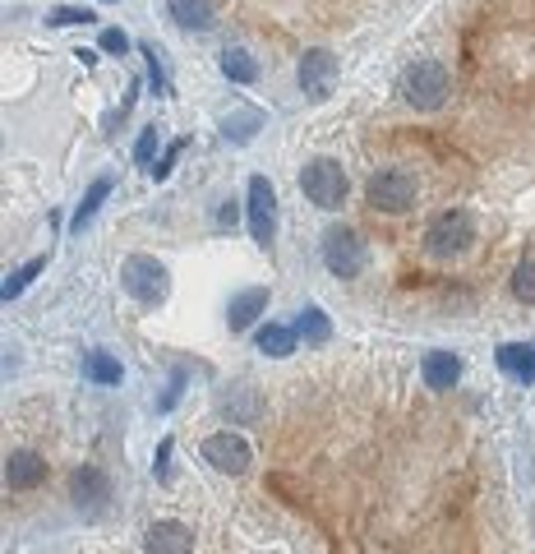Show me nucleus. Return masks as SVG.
<instances>
[{
  "label": "nucleus",
  "mask_w": 535,
  "mask_h": 554,
  "mask_svg": "<svg viewBox=\"0 0 535 554\" xmlns=\"http://www.w3.org/2000/svg\"><path fill=\"white\" fill-rule=\"evenodd\" d=\"M300 194L323 213H337L346 204V194H351V176H346L337 157H310L300 167Z\"/></svg>",
  "instance_id": "obj_1"
},
{
  "label": "nucleus",
  "mask_w": 535,
  "mask_h": 554,
  "mask_svg": "<svg viewBox=\"0 0 535 554\" xmlns=\"http://www.w3.org/2000/svg\"><path fill=\"white\" fill-rule=\"evenodd\" d=\"M397 88H402L406 107L439 111L452 93V74H448V65H439V61H416V65H406L402 70V84Z\"/></svg>",
  "instance_id": "obj_2"
},
{
  "label": "nucleus",
  "mask_w": 535,
  "mask_h": 554,
  "mask_svg": "<svg viewBox=\"0 0 535 554\" xmlns=\"http://www.w3.org/2000/svg\"><path fill=\"white\" fill-rule=\"evenodd\" d=\"M471 245H476V217L466 208H443L425 227V254H434V259H457Z\"/></svg>",
  "instance_id": "obj_3"
},
{
  "label": "nucleus",
  "mask_w": 535,
  "mask_h": 554,
  "mask_svg": "<svg viewBox=\"0 0 535 554\" xmlns=\"http://www.w3.org/2000/svg\"><path fill=\"white\" fill-rule=\"evenodd\" d=\"M120 287L130 291L139 305H162L171 296V273L162 259H153V254H130L125 264H120Z\"/></svg>",
  "instance_id": "obj_4"
},
{
  "label": "nucleus",
  "mask_w": 535,
  "mask_h": 554,
  "mask_svg": "<svg viewBox=\"0 0 535 554\" xmlns=\"http://www.w3.org/2000/svg\"><path fill=\"white\" fill-rule=\"evenodd\" d=\"M365 199H369V208H374V213H393L397 217V213H411V208H416L420 185H416V176H411V171L383 167V171H374V176H369Z\"/></svg>",
  "instance_id": "obj_5"
},
{
  "label": "nucleus",
  "mask_w": 535,
  "mask_h": 554,
  "mask_svg": "<svg viewBox=\"0 0 535 554\" xmlns=\"http://www.w3.org/2000/svg\"><path fill=\"white\" fill-rule=\"evenodd\" d=\"M245 217H250V236L259 250H273L277 236V190L268 176H250L245 185Z\"/></svg>",
  "instance_id": "obj_6"
},
{
  "label": "nucleus",
  "mask_w": 535,
  "mask_h": 554,
  "mask_svg": "<svg viewBox=\"0 0 535 554\" xmlns=\"http://www.w3.org/2000/svg\"><path fill=\"white\" fill-rule=\"evenodd\" d=\"M365 241H360L351 227H328L323 231V268L333 277H342V282H351V277L365 273Z\"/></svg>",
  "instance_id": "obj_7"
},
{
  "label": "nucleus",
  "mask_w": 535,
  "mask_h": 554,
  "mask_svg": "<svg viewBox=\"0 0 535 554\" xmlns=\"http://www.w3.org/2000/svg\"><path fill=\"white\" fill-rule=\"evenodd\" d=\"M199 453H203V462H208L213 471H222V476H245L250 462H254L250 439H245V434H231V430L208 434Z\"/></svg>",
  "instance_id": "obj_8"
},
{
  "label": "nucleus",
  "mask_w": 535,
  "mask_h": 554,
  "mask_svg": "<svg viewBox=\"0 0 535 554\" xmlns=\"http://www.w3.org/2000/svg\"><path fill=\"white\" fill-rule=\"evenodd\" d=\"M337 56L328 47H310L305 56H300V70H296V79H300V93L310 97V102H328L333 97V84H337Z\"/></svg>",
  "instance_id": "obj_9"
},
{
  "label": "nucleus",
  "mask_w": 535,
  "mask_h": 554,
  "mask_svg": "<svg viewBox=\"0 0 535 554\" xmlns=\"http://www.w3.org/2000/svg\"><path fill=\"white\" fill-rule=\"evenodd\" d=\"M70 499L79 513H88V518H97V513H107L111 504V476L102 467H93V462H84V467L70 476Z\"/></svg>",
  "instance_id": "obj_10"
},
{
  "label": "nucleus",
  "mask_w": 535,
  "mask_h": 554,
  "mask_svg": "<svg viewBox=\"0 0 535 554\" xmlns=\"http://www.w3.org/2000/svg\"><path fill=\"white\" fill-rule=\"evenodd\" d=\"M143 554H194V531L176 518H162L143 531Z\"/></svg>",
  "instance_id": "obj_11"
},
{
  "label": "nucleus",
  "mask_w": 535,
  "mask_h": 554,
  "mask_svg": "<svg viewBox=\"0 0 535 554\" xmlns=\"http://www.w3.org/2000/svg\"><path fill=\"white\" fill-rule=\"evenodd\" d=\"M420 379H425V388H434V393H448V388H457V379H462V356L448 351V347L425 351V361H420Z\"/></svg>",
  "instance_id": "obj_12"
},
{
  "label": "nucleus",
  "mask_w": 535,
  "mask_h": 554,
  "mask_svg": "<svg viewBox=\"0 0 535 554\" xmlns=\"http://www.w3.org/2000/svg\"><path fill=\"white\" fill-rule=\"evenodd\" d=\"M47 481V458L33 453V448H19L5 458V485L10 490H37V485Z\"/></svg>",
  "instance_id": "obj_13"
},
{
  "label": "nucleus",
  "mask_w": 535,
  "mask_h": 554,
  "mask_svg": "<svg viewBox=\"0 0 535 554\" xmlns=\"http://www.w3.org/2000/svg\"><path fill=\"white\" fill-rule=\"evenodd\" d=\"M268 314V287H250L240 291V296H231V305H226V328L231 333H245V328H254Z\"/></svg>",
  "instance_id": "obj_14"
},
{
  "label": "nucleus",
  "mask_w": 535,
  "mask_h": 554,
  "mask_svg": "<svg viewBox=\"0 0 535 554\" xmlns=\"http://www.w3.org/2000/svg\"><path fill=\"white\" fill-rule=\"evenodd\" d=\"M167 14L176 19V28H185V33H208V28L217 24L213 0H167Z\"/></svg>",
  "instance_id": "obj_15"
},
{
  "label": "nucleus",
  "mask_w": 535,
  "mask_h": 554,
  "mask_svg": "<svg viewBox=\"0 0 535 554\" xmlns=\"http://www.w3.org/2000/svg\"><path fill=\"white\" fill-rule=\"evenodd\" d=\"M499 370L512 374L517 384H535V342H503Z\"/></svg>",
  "instance_id": "obj_16"
},
{
  "label": "nucleus",
  "mask_w": 535,
  "mask_h": 554,
  "mask_svg": "<svg viewBox=\"0 0 535 554\" xmlns=\"http://www.w3.org/2000/svg\"><path fill=\"white\" fill-rule=\"evenodd\" d=\"M296 328H286V324H259L254 328V347L263 351V356H273V361H286L291 351H296Z\"/></svg>",
  "instance_id": "obj_17"
},
{
  "label": "nucleus",
  "mask_w": 535,
  "mask_h": 554,
  "mask_svg": "<svg viewBox=\"0 0 535 554\" xmlns=\"http://www.w3.org/2000/svg\"><path fill=\"white\" fill-rule=\"evenodd\" d=\"M111 190H116V176H97L93 185H88V194L79 199V208H74V217H70V231H84L88 222L97 217V208L111 199Z\"/></svg>",
  "instance_id": "obj_18"
},
{
  "label": "nucleus",
  "mask_w": 535,
  "mask_h": 554,
  "mask_svg": "<svg viewBox=\"0 0 535 554\" xmlns=\"http://www.w3.org/2000/svg\"><path fill=\"white\" fill-rule=\"evenodd\" d=\"M259 130H263V111L259 107H245V111L222 116V139L226 144H254V134Z\"/></svg>",
  "instance_id": "obj_19"
},
{
  "label": "nucleus",
  "mask_w": 535,
  "mask_h": 554,
  "mask_svg": "<svg viewBox=\"0 0 535 554\" xmlns=\"http://www.w3.org/2000/svg\"><path fill=\"white\" fill-rule=\"evenodd\" d=\"M84 379H93V384L111 388V384H120V379H125V370H120V361L111 356V351L93 347V351H84Z\"/></svg>",
  "instance_id": "obj_20"
},
{
  "label": "nucleus",
  "mask_w": 535,
  "mask_h": 554,
  "mask_svg": "<svg viewBox=\"0 0 535 554\" xmlns=\"http://www.w3.org/2000/svg\"><path fill=\"white\" fill-rule=\"evenodd\" d=\"M217 65H222V74L231 84H254V79H259V61H254L245 47H226Z\"/></svg>",
  "instance_id": "obj_21"
},
{
  "label": "nucleus",
  "mask_w": 535,
  "mask_h": 554,
  "mask_svg": "<svg viewBox=\"0 0 535 554\" xmlns=\"http://www.w3.org/2000/svg\"><path fill=\"white\" fill-rule=\"evenodd\" d=\"M47 268V254H37V259H28V264H19L10 277H5V287H0V301L10 305V301H19L28 287H33V277Z\"/></svg>",
  "instance_id": "obj_22"
},
{
  "label": "nucleus",
  "mask_w": 535,
  "mask_h": 554,
  "mask_svg": "<svg viewBox=\"0 0 535 554\" xmlns=\"http://www.w3.org/2000/svg\"><path fill=\"white\" fill-rule=\"evenodd\" d=\"M296 333L310 342V347H323V342L333 338V324H328V314H323L319 305H305V310H300V319H296Z\"/></svg>",
  "instance_id": "obj_23"
},
{
  "label": "nucleus",
  "mask_w": 535,
  "mask_h": 554,
  "mask_svg": "<svg viewBox=\"0 0 535 554\" xmlns=\"http://www.w3.org/2000/svg\"><path fill=\"white\" fill-rule=\"evenodd\" d=\"M512 296L522 305H535V259H522L512 268Z\"/></svg>",
  "instance_id": "obj_24"
},
{
  "label": "nucleus",
  "mask_w": 535,
  "mask_h": 554,
  "mask_svg": "<svg viewBox=\"0 0 535 554\" xmlns=\"http://www.w3.org/2000/svg\"><path fill=\"white\" fill-rule=\"evenodd\" d=\"M226 411H236L240 421H254V416H259V398H254V388L250 384H236L231 388V398L222 402Z\"/></svg>",
  "instance_id": "obj_25"
},
{
  "label": "nucleus",
  "mask_w": 535,
  "mask_h": 554,
  "mask_svg": "<svg viewBox=\"0 0 535 554\" xmlns=\"http://www.w3.org/2000/svg\"><path fill=\"white\" fill-rule=\"evenodd\" d=\"M97 14L93 10H79V5H56V10L47 14L51 28H79V24H93Z\"/></svg>",
  "instance_id": "obj_26"
},
{
  "label": "nucleus",
  "mask_w": 535,
  "mask_h": 554,
  "mask_svg": "<svg viewBox=\"0 0 535 554\" xmlns=\"http://www.w3.org/2000/svg\"><path fill=\"white\" fill-rule=\"evenodd\" d=\"M185 384H190V370H185V365H176V370H171V379H167V393L157 398V411H171V407H176V402L185 398Z\"/></svg>",
  "instance_id": "obj_27"
},
{
  "label": "nucleus",
  "mask_w": 535,
  "mask_h": 554,
  "mask_svg": "<svg viewBox=\"0 0 535 554\" xmlns=\"http://www.w3.org/2000/svg\"><path fill=\"white\" fill-rule=\"evenodd\" d=\"M185 148H190V139H176V144H167V153H162L153 167H148V176H153V181H167L171 171H176V157L185 153Z\"/></svg>",
  "instance_id": "obj_28"
},
{
  "label": "nucleus",
  "mask_w": 535,
  "mask_h": 554,
  "mask_svg": "<svg viewBox=\"0 0 535 554\" xmlns=\"http://www.w3.org/2000/svg\"><path fill=\"white\" fill-rule=\"evenodd\" d=\"M143 56H148V79H153V93H171V84H167V70H162V61H157V56H162V51L153 47V42H143Z\"/></svg>",
  "instance_id": "obj_29"
},
{
  "label": "nucleus",
  "mask_w": 535,
  "mask_h": 554,
  "mask_svg": "<svg viewBox=\"0 0 535 554\" xmlns=\"http://www.w3.org/2000/svg\"><path fill=\"white\" fill-rule=\"evenodd\" d=\"M171 453H176V439H171V434H167V439L157 444V453H153V476H157V481H162V485L171 481Z\"/></svg>",
  "instance_id": "obj_30"
},
{
  "label": "nucleus",
  "mask_w": 535,
  "mask_h": 554,
  "mask_svg": "<svg viewBox=\"0 0 535 554\" xmlns=\"http://www.w3.org/2000/svg\"><path fill=\"white\" fill-rule=\"evenodd\" d=\"M157 139H162V130H157V125H148V130L139 134V144H134V162H139V167H153V148H157Z\"/></svg>",
  "instance_id": "obj_31"
},
{
  "label": "nucleus",
  "mask_w": 535,
  "mask_h": 554,
  "mask_svg": "<svg viewBox=\"0 0 535 554\" xmlns=\"http://www.w3.org/2000/svg\"><path fill=\"white\" fill-rule=\"evenodd\" d=\"M102 51H107V56H125V51H130V37L120 33V28H102Z\"/></svg>",
  "instance_id": "obj_32"
},
{
  "label": "nucleus",
  "mask_w": 535,
  "mask_h": 554,
  "mask_svg": "<svg viewBox=\"0 0 535 554\" xmlns=\"http://www.w3.org/2000/svg\"><path fill=\"white\" fill-rule=\"evenodd\" d=\"M236 217H240L236 199H222V208H217V227H236Z\"/></svg>",
  "instance_id": "obj_33"
},
{
  "label": "nucleus",
  "mask_w": 535,
  "mask_h": 554,
  "mask_svg": "<svg viewBox=\"0 0 535 554\" xmlns=\"http://www.w3.org/2000/svg\"><path fill=\"white\" fill-rule=\"evenodd\" d=\"M107 5H120V0H107Z\"/></svg>",
  "instance_id": "obj_34"
}]
</instances>
